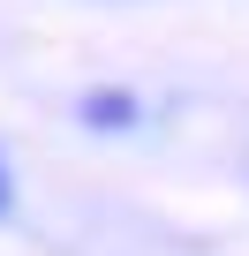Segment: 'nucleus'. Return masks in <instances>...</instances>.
Here are the masks:
<instances>
[{"label":"nucleus","instance_id":"obj_2","mask_svg":"<svg viewBox=\"0 0 249 256\" xmlns=\"http://www.w3.org/2000/svg\"><path fill=\"white\" fill-rule=\"evenodd\" d=\"M8 204H16V181H8V158H0V218H8Z\"/></svg>","mask_w":249,"mask_h":256},{"label":"nucleus","instance_id":"obj_1","mask_svg":"<svg viewBox=\"0 0 249 256\" xmlns=\"http://www.w3.org/2000/svg\"><path fill=\"white\" fill-rule=\"evenodd\" d=\"M83 120H91V128H106V120L121 128V120H136V106H129V98H83Z\"/></svg>","mask_w":249,"mask_h":256}]
</instances>
